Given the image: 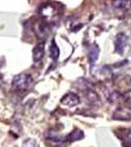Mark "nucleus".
I'll return each mask as SVG.
<instances>
[{"mask_svg":"<svg viewBox=\"0 0 131 147\" xmlns=\"http://www.w3.org/2000/svg\"><path fill=\"white\" fill-rule=\"evenodd\" d=\"M83 137H84V134H83L82 130L75 129V130H73V131L69 134L68 137H67V139L71 142H73V141H77V140H80V139H82Z\"/></svg>","mask_w":131,"mask_h":147,"instance_id":"obj_6","label":"nucleus"},{"mask_svg":"<svg viewBox=\"0 0 131 147\" xmlns=\"http://www.w3.org/2000/svg\"><path fill=\"white\" fill-rule=\"evenodd\" d=\"M24 147H38L36 141L33 140V139H28V141H26L24 143Z\"/></svg>","mask_w":131,"mask_h":147,"instance_id":"obj_10","label":"nucleus"},{"mask_svg":"<svg viewBox=\"0 0 131 147\" xmlns=\"http://www.w3.org/2000/svg\"><path fill=\"white\" fill-rule=\"evenodd\" d=\"M79 97L75 93H73V92L67 93L61 100V103L65 106H68V107H75V106L79 104Z\"/></svg>","mask_w":131,"mask_h":147,"instance_id":"obj_2","label":"nucleus"},{"mask_svg":"<svg viewBox=\"0 0 131 147\" xmlns=\"http://www.w3.org/2000/svg\"><path fill=\"white\" fill-rule=\"evenodd\" d=\"M44 50H45V44L44 42H39L37 43L32 50V58L34 62H39L44 56Z\"/></svg>","mask_w":131,"mask_h":147,"instance_id":"obj_5","label":"nucleus"},{"mask_svg":"<svg viewBox=\"0 0 131 147\" xmlns=\"http://www.w3.org/2000/svg\"><path fill=\"white\" fill-rule=\"evenodd\" d=\"M98 56H99V47L97 45H94L92 47L91 51H90V53H89L90 62L91 63L96 62V60L98 59Z\"/></svg>","mask_w":131,"mask_h":147,"instance_id":"obj_9","label":"nucleus"},{"mask_svg":"<svg viewBox=\"0 0 131 147\" xmlns=\"http://www.w3.org/2000/svg\"><path fill=\"white\" fill-rule=\"evenodd\" d=\"M113 6L115 8L121 9V10H126V9L130 8L131 0H114Z\"/></svg>","mask_w":131,"mask_h":147,"instance_id":"obj_7","label":"nucleus"},{"mask_svg":"<svg viewBox=\"0 0 131 147\" xmlns=\"http://www.w3.org/2000/svg\"><path fill=\"white\" fill-rule=\"evenodd\" d=\"M59 55H60V50H59V47L57 46L55 40L53 39L51 45H50V56L54 61H56L59 58Z\"/></svg>","mask_w":131,"mask_h":147,"instance_id":"obj_8","label":"nucleus"},{"mask_svg":"<svg viewBox=\"0 0 131 147\" xmlns=\"http://www.w3.org/2000/svg\"><path fill=\"white\" fill-rule=\"evenodd\" d=\"M126 45H127V36L123 32H120V34H118V36L116 38V42H115L116 51L118 54H122Z\"/></svg>","mask_w":131,"mask_h":147,"instance_id":"obj_3","label":"nucleus"},{"mask_svg":"<svg viewBox=\"0 0 131 147\" xmlns=\"http://www.w3.org/2000/svg\"><path fill=\"white\" fill-rule=\"evenodd\" d=\"M32 84V78L28 74H20L13 80V86L19 90H26Z\"/></svg>","mask_w":131,"mask_h":147,"instance_id":"obj_1","label":"nucleus"},{"mask_svg":"<svg viewBox=\"0 0 131 147\" xmlns=\"http://www.w3.org/2000/svg\"><path fill=\"white\" fill-rule=\"evenodd\" d=\"M126 141H127L128 145L131 147V131H129L127 134V136H126Z\"/></svg>","mask_w":131,"mask_h":147,"instance_id":"obj_11","label":"nucleus"},{"mask_svg":"<svg viewBox=\"0 0 131 147\" xmlns=\"http://www.w3.org/2000/svg\"><path fill=\"white\" fill-rule=\"evenodd\" d=\"M114 119L122 121L131 120V109L123 107L118 108L116 110V112L114 113Z\"/></svg>","mask_w":131,"mask_h":147,"instance_id":"obj_4","label":"nucleus"}]
</instances>
